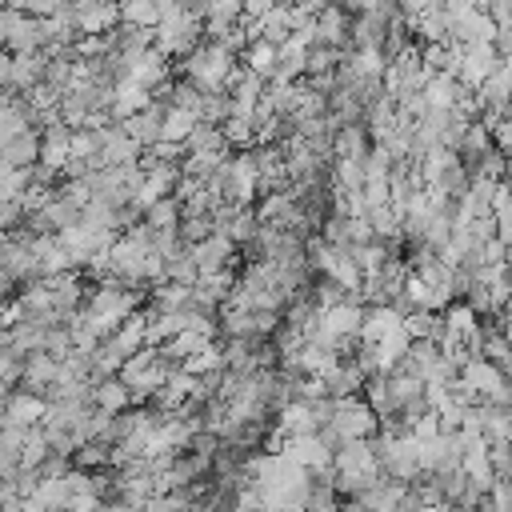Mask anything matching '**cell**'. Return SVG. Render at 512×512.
Segmentation results:
<instances>
[{
	"label": "cell",
	"mask_w": 512,
	"mask_h": 512,
	"mask_svg": "<svg viewBox=\"0 0 512 512\" xmlns=\"http://www.w3.org/2000/svg\"><path fill=\"white\" fill-rule=\"evenodd\" d=\"M232 72H236V52L228 44L204 40L184 56V80H192L200 92H224Z\"/></svg>",
	"instance_id": "6da1fadb"
},
{
	"label": "cell",
	"mask_w": 512,
	"mask_h": 512,
	"mask_svg": "<svg viewBox=\"0 0 512 512\" xmlns=\"http://www.w3.org/2000/svg\"><path fill=\"white\" fill-rule=\"evenodd\" d=\"M376 412L368 408V400H360V396H344V400H336V412H332V432H336V440L340 444H348V440H372V432H376Z\"/></svg>",
	"instance_id": "7a4b0ae2"
},
{
	"label": "cell",
	"mask_w": 512,
	"mask_h": 512,
	"mask_svg": "<svg viewBox=\"0 0 512 512\" xmlns=\"http://www.w3.org/2000/svg\"><path fill=\"white\" fill-rule=\"evenodd\" d=\"M284 460H292L296 468H304V472H320V468H328L332 464V448L316 436V432H304V436H288L280 448H276Z\"/></svg>",
	"instance_id": "3957f363"
},
{
	"label": "cell",
	"mask_w": 512,
	"mask_h": 512,
	"mask_svg": "<svg viewBox=\"0 0 512 512\" xmlns=\"http://www.w3.org/2000/svg\"><path fill=\"white\" fill-rule=\"evenodd\" d=\"M140 144L120 128V124H104L100 128V152H96V164L100 168H120V164H140Z\"/></svg>",
	"instance_id": "277c9868"
},
{
	"label": "cell",
	"mask_w": 512,
	"mask_h": 512,
	"mask_svg": "<svg viewBox=\"0 0 512 512\" xmlns=\"http://www.w3.org/2000/svg\"><path fill=\"white\" fill-rule=\"evenodd\" d=\"M332 472L336 476H376L380 464H376V452L368 440H348L332 452Z\"/></svg>",
	"instance_id": "5b68a950"
},
{
	"label": "cell",
	"mask_w": 512,
	"mask_h": 512,
	"mask_svg": "<svg viewBox=\"0 0 512 512\" xmlns=\"http://www.w3.org/2000/svg\"><path fill=\"white\" fill-rule=\"evenodd\" d=\"M192 260H196V272L208 276V272H224L232 260H236V244L224 236V232H212L208 240L192 244Z\"/></svg>",
	"instance_id": "8992f818"
},
{
	"label": "cell",
	"mask_w": 512,
	"mask_h": 512,
	"mask_svg": "<svg viewBox=\"0 0 512 512\" xmlns=\"http://www.w3.org/2000/svg\"><path fill=\"white\" fill-rule=\"evenodd\" d=\"M68 156H72V128L56 120V124H48L40 132V164L52 168V172H60L68 164Z\"/></svg>",
	"instance_id": "52a82bcc"
},
{
	"label": "cell",
	"mask_w": 512,
	"mask_h": 512,
	"mask_svg": "<svg viewBox=\"0 0 512 512\" xmlns=\"http://www.w3.org/2000/svg\"><path fill=\"white\" fill-rule=\"evenodd\" d=\"M48 412V400L36 396V392H12L8 404H4V424H16V428H36Z\"/></svg>",
	"instance_id": "ba28073f"
},
{
	"label": "cell",
	"mask_w": 512,
	"mask_h": 512,
	"mask_svg": "<svg viewBox=\"0 0 512 512\" xmlns=\"http://www.w3.org/2000/svg\"><path fill=\"white\" fill-rule=\"evenodd\" d=\"M20 376H24V392H36V396H44L56 380H60V360L56 356H48V352H32L28 360H24V368H20Z\"/></svg>",
	"instance_id": "9c48e42d"
},
{
	"label": "cell",
	"mask_w": 512,
	"mask_h": 512,
	"mask_svg": "<svg viewBox=\"0 0 512 512\" xmlns=\"http://www.w3.org/2000/svg\"><path fill=\"white\" fill-rule=\"evenodd\" d=\"M368 152H372V140L364 124H344L332 132V160H364Z\"/></svg>",
	"instance_id": "30bf717a"
},
{
	"label": "cell",
	"mask_w": 512,
	"mask_h": 512,
	"mask_svg": "<svg viewBox=\"0 0 512 512\" xmlns=\"http://www.w3.org/2000/svg\"><path fill=\"white\" fill-rule=\"evenodd\" d=\"M128 404H132V392L120 376H104V380L92 384V408H100L108 416H120V412H128Z\"/></svg>",
	"instance_id": "8fae6325"
},
{
	"label": "cell",
	"mask_w": 512,
	"mask_h": 512,
	"mask_svg": "<svg viewBox=\"0 0 512 512\" xmlns=\"http://www.w3.org/2000/svg\"><path fill=\"white\" fill-rule=\"evenodd\" d=\"M160 120H164V104H148V108H140L136 116H128L120 128H124L140 148H152V144L160 140Z\"/></svg>",
	"instance_id": "7c38bea8"
},
{
	"label": "cell",
	"mask_w": 512,
	"mask_h": 512,
	"mask_svg": "<svg viewBox=\"0 0 512 512\" xmlns=\"http://www.w3.org/2000/svg\"><path fill=\"white\" fill-rule=\"evenodd\" d=\"M164 76H168V56H164L156 44H152L148 52H140V56L132 60V72H128V80L140 84V88H148V92H152Z\"/></svg>",
	"instance_id": "4fadbf2b"
},
{
	"label": "cell",
	"mask_w": 512,
	"mask_h": 512,
	"mask_svg": "<svg viewBox=\"0 0 512 512\" xmlns=\"http://www.w3.org/2000/svg\"><path fill=\"white\" fill-rule=\"evenodd\" d=\"M456 92H460V80H456V76H448V72L428 76V80H424V88H420L424 108H436V112L452 108V104H456Z\"/></svg>",
	"instance_id": "5bb4252c"
},
{
	"label": "cell",
	"mask_w": 512,
	"mask_h": 512,
	"mask_svg": "<svg viewBox=\"0 0 512 512\" xmlns=\"http://www.w3.org/2000/svg\"><path fill=\"white\" fill-rule=\"evenodd\" d=\"M0 156L8 160V168H16V172H24V168H32L36 160H40V136L28 128V132H20L16 140H8L4 148H0Z\"/></svg>",
	"instance_id": "9a60e30c"
},
{
	"label": "cell",
	"mask_w": 512,
	"mask_h": 512,
	"mask_svg": "<svg viewBox=\"0 0 512 512\" xmlns=\"http://www.w3.org/2000/svg\"><path fill=\"white\" fill-rule=\"evenodd\" d=\"M32 128V112H28V104L24 100H0V148L8 144V140H16L20 132H28Z\"/></svg>",
	"instance_id": "2e32d148"
},
{
	"label": "cell",
	"mask_w": 512,
	"mask_h": 512,
	"mask_svg": "<svg viewBox=\"0 0 512 512\" xmlns=\"http://www.w3.org/2000/svg\"><path fill=\"white\" fill-rule=\"evenodd\" d=\"M404 332H408L412 340H432V344H440V336H444V316L432 312V308H412V312L404 316Z\"/></svg>",
	"instance_id": "e0dca14e"
},
{
	"label": "cell",
	"mask_w": 512,
	"mask_h": 512,
	"mask_svg": "<svg viewBox=\"0 0 512 512\" xmlns=\"http://www.w3.org/2000/svg\"><path fill=\"white\" fill-rule=\"evenodd\" d=\"M200 120H196V112H184V108H164V120H160V140H168V144H184L188 136H192V128H196Z\"/></svg>",
	"instance_id": "ac0fdd59"
},
{
	"label": "cell",
	"mask_w": 512,
	"mask_h": 512,
	"mask_svg": "<svg viewBox=\"0 0 512 512\" xmlns=\"http://www.w3.org/2000/svg\"><path fill=\"white\" fill-rule=\"evenodd\" d=\"M244 68L268 84L272 72H276V44H268V40H252V44L244 48Z\"/></svg>",
	"instance_id": "d6986e66"
},
{
	"label": "cell",
	"mask_w": 512,
	"mask_h": 512,
	"mask_svg": "<svg viewBox=\"0 0 512 512\" xmlns=\"http://www.w3.org/2000/svg\"><path fill=\"white\" fill-rule=\"evenodd\" d=\"M364 220H368V228H372L376 240H396L400 236V212L392 208V200L388 204H372L364 212Z\"/></svg>",
	"instance_id": "ffe728a7"
},
{
	"label": "cell",
	"mask_w": 512,
	"mask_h": 512,
	"mask_svg": "<svg viewBox=\"0 0 512 512\" xmlns=\"http://www.w3.org/2000/svg\"><path fill=\"white\" fill-rule=\"evenodd\" d=\"M180 224V204H176V196H160L148 212H144V228L148 232H172Z\"/></svg>",
	"instance_id": "44dd1931"
},
{
	"label": "cell",
	"mask_w": 512,
	"mask_h": 512,
	"mask_svg": "<svg viewBox=\"0 0 512 512\" xmlns=\"http://www.w3.org/2000/svg\"><path fill=\"white\" fill-rule=\"evenodd\" d=\"M72 468H84V472H96V468H112V444L108 440H88L72 452Z\"/></svg>",
	"instance_id": "7402d4cb"
},
{
	"label": "cell",
	"mask_w": 512,
	"mask_h": 512,
	"mask_svg": "<svg viewBox=\"0 0 512 512\" xmlns=\"http://www.w3.org/2000/svg\"><path fill=\"white\" fill-rule=\"evenodd\" d=\"M188 152H228V140H224V132L216 124H196L192 136L184 140V156Z\"/></svg>",
	"instance_id": "603a6c76"
},
{
	"label": "cell",
	"mask_w": 512,
	"mask_h": 512,
	"mask_svg": "<svg viewBox=\"0 0 512 512\" xmlns=\"http://www.w3.org/2000/svg\"><path fill=\"white\" fill-rule=\"evenodd\" d=\"M444 328L452 332V336H460V340H468L480 324H476V312L468 308V304H452L448 312H444Z\"/></svg>",
	"instance_id": "cb8c5ba5"
},
{
	"label": "cell",
	"mask_w": 512,
	"mask_h": 512,
	"mask_svg": "<svg viewBox=\"0 0 512 512\" xmlns=\"http://www.w3.org/2000/svg\"><path fill=\"white\" fill-rule=\"evenodd\" d=\"M96 512H136V508H128L124 500H104V504H100Z\"/></svg>",
	"instance_id": "d4e9b609"
},
{
	"label": "cell",
	"mask_w": 512,
	"mask_h": 512,
	"mask_svg": "<svg viewBox=\"0 0 512 512\" xmlns=\"http://www.w3.org/2000/svg\"><path fill=\"white\" fill-rule=\"evenodd\" d=\"M292 512H304V508H292Z\"/></svg>",
	"instance_id": "484cf974"
},
{
	"label": "cell",
	"mask_w": 512,
	"mask_h": 512,
	"mask_svg": "<svg viewBox=\"0 0 512 512\" xmlns=\"http://www.w3.org/2000/svg\"><path fill=\"white\" fill-rule=\"evenodd\" d=\"M60 4H64V0H60Z\"/></svg>",
	"instance_id": "4316f807"
}]
</instances>
